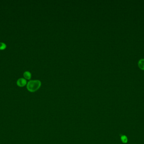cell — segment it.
Returning a JSON list of instances; mask_svg holds the SVG:
<instances>
[{"label": "cell", "mask_w": 144, "mask_h": 144, "mask_svg": "<svg viewBox=\"0 0 144 144\" xmlns=\"http://www.w3.org/2000/svg\"><path fill=\"white\" fill-rule=\"evenodd\" d=\"M138 65L140 69L144 70V59L140 60L138 62Z\"/></svg>", "instance_id": "4"}, {"label": "cell", "mask_w": 144, "mask_h": 144, "mask_svg": "<svg viewBox=\"0 0 144 144\" xmlns=\"http://www.w3.org/2000/svg\"><path fill=\"white\" fill-rule=\"evenodd\" d=\"M17 84L18 86L22 87L24 86L27 84V80L26 79L23 78H21L17 80Z\"/></svg>", "instance_id": "2"}, {"label": "cell", "mask_w": 144, "mask_h": 144, "mask_svg": "<svg viewBox=\"0 0 144 144\" xmlns=\"http://www.w3.org/2000/svg\"><path fill=\"white\" fill-rule=\"evenodd\" d=\"M41 84V82L39 80L29 81L27 85V88L30 92H34L40 88Z\"/></svg>", "instance_id": "1"}, {"label": "cell", "mask_w": 144, "mask_h": 144, "mask_svg": "<svg viewBox=\"0 0 144 144\" xmlns=\"http://www.w3.org/2000/svg\"><path fill=\"white\" fill-rule=\"evenodd\" d=\"M23 76L24 78L27 79H29L31 78V74L29 71H26L24 72L23 74Z\"/></svg>", "instance_id": "3"}, {"label": "cell", "mask_w": 144, "mask_h": 144, "mask_svg": "<svg viewBox=\"0 0 144 144\" xmlns=\"http://www.w3.org/2000/svg\"><path fill=\"white\" fill-rule=\"evenodd\" d=\"M121 141H122V142L123 143H124V144L127 143L128 141L127 137V136H126V135L121 136Z\"/></svg>", "instance_id": "5"}, {"label": "cell", "mask_w": 144, "mask_h": 144, "mask_svg": "<svg viewBox=\"0 0 144 144\" xmlns=\"http://www.w3.org/2000/svg\"><path fill=\"white\" fill-rule=\"evenodd\" d=\"M6 48V45L4 43L0 42V50H3Z\"/></svg>", "instance_id": "6"}]
</instances>
